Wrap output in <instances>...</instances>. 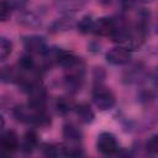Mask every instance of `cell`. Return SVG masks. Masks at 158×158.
<instances>
[{
    "mask_svg": "<svg viewBox=\"0 0 158 158\" xmlns=\"http://www.w3.org/2000/svg\"><path fill=\"white\" fill-rule=\"evenodd\" d=\"M84 63H79L78 65L65 69V75H64V84L65 88L70 93H78L84 83Z\"/></svg>",
    "mask_w": 158,
    "mask_h": 158,
    "instance_id": "cell-2",
    "label": "cell"
},
{
    "mask_svg": "<svg viewBox=\"0 0 158 158\" xmlns=\"http://www.w3.org/2000/svg\"><path fill=\"white\" fill-rule=\"evenodd\" d=\"M11 9H16V10H23L26 7V5L28 4L30 0H5Z\"/></svg>",
    "mask_w": 158,
    "mask_h": 158,
    "instance_id": "cell-23",
    "label": "cell"
},
{
    "mask_svg": "<svg viewBox=\"0 0 158 158\" xmlns=\"http://www.w3.org/2000/svg\"><path fill=\"white\" fill-rule=\"evenodd\" d=\"M4 126H5V118H4V116L0 114V130H2Z\"/></svg>",
    "mask_w": 158,
    "mask_h": 158,
    "instance_id": "cell-25",
    "label": "cell"
},
{
    "mask_svg": "<svg viewBox=\"0 0 158 158\" xmlns=\"http://www.w3.org/2000/svg\"><path fill=\"white\" fill-rule=\"evenodd\" d=\"M20 147V141L14 131H6L0 136V156L11 154Z\"/></svg>",
    "mask_w": 158,
    "mask_h": 158,
    "instance_id": "cell-8",
    "label": "cell"
},
{
    "mask_svg": "<svg viewBox=\"0 0 158 158\" xmlns=\"http://www.w3.org/2000/svg\"><path fill=\"white\" fill-rule=\"evenodd\" d=\"M74 111L77 114V117L78 120L81 122V123H85V125H89L94 121L95 118V114L93 111V109L90 107L89 104L86 102H81L79 105H75L74 106Z\"/></svg>",
    "mask_w": 158,
    "mask_h": 158,
    "instance_id": "cell-12",
    "label": "cell"
},
{
    "mask_svg": "<svg viewBox=\"0 0 158 158\" xmlns=\"http://www.w3.org/2000/svg\"><path fill=\"white\" fill-rule=\"evenodd\" d=\"M118 27V23L112 19V17H100L94 21V27H93V33L98 36H105V37H112V35L116 32Z\"/></svg>",
    "mask_w": 158,
    "mask_h": 158,
    "instance_id": "cell-6",
    "label": "cell"
},
{
    "mask_svg": "<svg viewBox=\"0 0 158 158\" xmlns=\"http://www.w3.org/2000/svg\"><path fill=\"white\" fill-rule=\"evenodd\" d=\"M153 0H138V2H152Z\"/></svg>",
    "mask_w": 158,
    "mask_h": 158,
    "instance_id": "cell-26",
    "label": "cell"
},
{
    "mask_svg": "<svg viewBox=\"0 0 158 158\" xmlns=\"http://www.w3.org/2000/svg\"><path fill=\"white\" fill-rule=\"evenodd\" d=\"M17 22L23 26V27H27V28H38L42 23L41 21V17L37 16L35 12L32 11H25L22 10L19 16H17Z\"/></svg>",
    "mask_w": 158,
    "mask_h": 158,
    "instance_id": "cell-11",
    "label": "cell"
},
{
    "mask_svg": "<svg viewBox=\"0 0 158 158\" xmlns=\"http://www.w3.org/2000/svg\"><path fill=\"white\" fill-rule=\"evenodd\" d=\"M59 147H60V154L67 156V157H80L84 154V151L79 146V143L65 142L64 144H62Z\"/></svg>",
    "mask_w": 158,
    "mask_h": 158,
    "instance_id": "cell-16",
    "label": "cell"
},
{
    "mask_svg": "<svg viewBox=\"0 0 158 158\" xmlns=\"http://www.w3.org/2000/svg\"><path fill=\"white\" fill-rule=\"evenodd\" d=\"M96 147H98V151L105 156H111L118 151L117 139L110 132H102L98 136Z\"/></svg>",
    "mask_w": 158,
    "mask_h": 158,
    "instance_id": "cell-5",
    "label": "cell"
},
{
    "mask_svg": "<svg viewBox=\"0 0 158 158\" xmlns=\"http://www.w3.org/2000/svg\"><path fill=\"white\" fill-rule=\"evenodd\" d=\"M106 60L112 64V65H123L130 63L132 56H131V51L123 46H117L111 48L110 51L106 52L105 54Z\"/></svg>",
    "mask_w": 158,
    "mask_h": 158,
    "instance_id": "cell-7",
    "label": "cell"
},
{
    "mask_svg": "<svg viewBox=\"0 0 158 158\" xmlns=\"http://www.w3.org/2000/svg\"><path fill=\"white\" fill-rule=\"evenodd\" d=\"M11 52H12V42L9 38L0 36V63L5 62L10 57Z\"/></svg>",
    "mask_w": 158,
    "mask_h": 158,
    "instance_id": "cell-19",
    "label": "cell"
},
{
    "mask_svg": "<svg viewBox=\"0 0 158 158\" xmlns=\"http://www.w3.org/2000/svg\"><path fill=\"white\" fill-rule=\"evenodd\" d=\"M74 102L68 99V98H64V96H60V98H57L56 102H54V107L57 110V112L59 115H67L69 114L73 109H74Z\"/></svg>",
    "mask_w": 158,
    "mask_h": 158,
    "instance_id": "cell-17",
    "label": "cell"
},
{
    "mask_svg": "<svg viewBox=\"0 0 158 158\" xmlns=\"http://www.w3.org/2000/svg\"><path fill=\"white\" fill-rule=\"evenodd\" d=\"M22 43H23L25 49L30 54L44 56L47 53V51L49 49V47L47 44V41L42 36H37V35H31V36L23 37Z\"/></svg>",
    "mask_w": 158,
    "mask_h": 158,
    "instance_id": "cell-3",
    "label": "cell"
},
{
    "mask_svg": "<svg viewBox=\"0 0 158 158\" xmlns=\"http://www.w3.org/2000/svg\"><path fill=\"white\" fill-rule=\"evenodd\" d=\"M40 110H35L31 106L26 105H19L14 109V116L16 117L17 121L20 122H25V123H35L36 120V115Z\"/></svg>",
    "mask_w": 158,
    "mask_h": 158,
    "instance_id": "cell-10",
    "label": "cell"
},
{
    "mask_svg": "<svg viewBox=\"0 0 158 158\" xmlns=\"http://www.w3.org/2000/svg\"><path fill=\"white\" fill-rule=\"evenodd\" d=\"M53 5L59 12L72 15L84 7L85 0H53Z\"/></svg>",
    "mask_w": 158,
    "mask_h": 158,
    "instance_id": "cell-9",
    "label": "cell"
},
{
    "mask_svg": "<svg viewBox=\"0 0 158 158\" xmlns=\"http://www.w3.org/2000/svg\"><path fill=\"white\" fill-rule=\"evenodd\" d=\"M28 94V102L27 105L31 106L35 110H42L46 109V102H47V93L44 88L41 85V83L35 84L27 90Z\"/></svg>",
    "mask_w": 158,
    "mask_h": 158,
    "instance_id": "cell-4",
    "label": "cell"
},
{
    "mask_svg": "<svg viewBox=\"0 0 158 158\" xmlns=\"http://www.w3.org/2000/svg\"><path fill=\"white\" fill-rule=\"evenodd\" d=\"M94 21H95V20H94L91 16H89V15H86V16L81 17V19L78 21V23L75 25V26H77L78 32H80V33H83V35L93 33Z\"/></svg>",
    "mask_w": 158,
    "mask_h": 158,
    "instance_id": "cell-18",
    "label": "cell"
},
{
    "mask_svg": "<svg viewBox=\"0 0 158 158\" xmlns=\"http://www.w3.org/2000/svg\"><path fill=\"white\" fill-rule=\"evenodd\" d=\"M146 148H147L148 153H151V154H157L158 153V136L157 135H153L147 141Z\"/></svg>",
    "mask_w": 158,
    "mask_h": 158,
    "instance_id": "cell-22",
    "label": "cell"
},
{
    "mask_svg": "<svg viewBox=\"0 0 158 158\" xmlns=\"http://www.w3.org/2000/svg\"><path fill=\"white\" fill-rule=\"evenodd\" d=\"M38 146V136L35 131H27L20 143V148L23 153H32Z\"/></svg>",
    "mask_w": 158,
    "mask_h": 158,
    "instance_id": "cell-13",
    "label": "cell"
},
{
    "mask_svg": "<svg viewBox=\"0 0 158 158\" xmlns=\"http://www.w3.org/2000/svg\"><path fill=\"white\" fill-rule=\"evenodd\" d=\"M74 26H75V22L72 19V16L70 15H65L64 17L56 20L51 25V31L52 32H63V31H68V30L73 28Z\"/></svg>",
    "mask_w": 158,
    "mask_h": 158,
    "instance_id": "cell-15",
    "label": "cell"
},
{
    "mask_svg": "<svg viewBox=\"0 0 158 158\" xmlns=\"http://www.w3.org/2000/svg\"><path fill=\"white\" fill-rule=\"evenodd\" d=\"M63 137L67 142L80 143L83 138V132L74 123H65L63 126Z\"/></svg>",
    "mask_w": 158,
    "mask_h": 158,
    "instance_id": "cell-14",
    "label": "cell"
},
{
    "mask_svg": "<svg viewBox=\"0 0 158 158\" xmlns=\"http://www.w3.org/2000/svg\"><path fill=\"white\" fill-rule=\"evenodd\" d=\"M11 7L5 0H0V22H5L11 17Z\"/></svg>",
    "mask_w": 158,
    "mask_h": 158,
    "instance_id": "cell-21",
    "label": "cell"
},
{
    "mask_svg": "<svg viewBox=\"0 0 158 158\" xmlns=\"http://www.w3.org/2000/svg\"><path fill=\"white\" fill-rule=\"evenodd\" d=\"M93 101L99 110L106 111V110H110L115 106L116 98L109 88L99 84L95 86V89L93 91Z\"/></svg>",
    "mask_w": 158,
    "mask_h": 158,
    "instance_id": "cell-1",
    "label": "cell"
},
{
    "mask_svg": "<svg viewBox=\"0 0 158 158\" xmlns=\"http://www.w3.org/2000/svg\"><path fill=\"white\" fill-rule=\"evenodd\" d=\"M42 153L46 157H57L58 154H60V147L51 143H46L42 146Z\"/></svg>",
    "mask_w": 158,
    "mask_h": 158,
    "instance_id": "cell-20",
    "label": "cell"
},
{
    "mask_svg": "<svg viewBox=\"0 0 158 158\" xmlns=\"http://www.w3.org/2000/svg\"><path fill=\"white\" fill-rule=\"evenodd\" d=\"M120 2L125 9H131L136 4H138V0H120Z\"/></svg>",
    "mask_w": 158,
    "mask_h": 158,
    "instance_id": "cell-24",
    "label": "cell"
}]
</instances>
